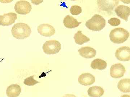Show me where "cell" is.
Masks as SVG:
<instances>
[{
  "label": "cell",
  "mask_w": 130,
  "mask_h": 97,
  "mask_svg": "<svg viewBox=\"0 0 130 97\" xmlns=\"http://www.w3.org/2000/svg\"><path fill=\"white\" fill-rule=\"evenodd\" d=\"M95 81V77L92 74L89 73L81 74L78 78V82L84 86L91 85L94 84Z\"/></svg>",
  "instance_id": "cell-10"
},
{
  "label": "cell",
  "mask_w": 130,
  "mask_h": 97,
  "mask_svg": "<svg viewBox=\"0 0 130 97\" xmlns=\"http://www.w3.org/2000/svg\"><path fill=\"white\" fill-rule=\"evenodd\" d=\"M43 2V1H31V2L33 4L36 5H38L40 3H42Z\"/></svg>",
  "instance_id": "cell-23"
},
{
  "label": "cell",
  "mask_w": 130,
  "mask_h": 97,
  "mask_svg": "<svg viewBox=\"0 0 130 97\" xmlns=\"http://www.w3.org/2000/svg\"><path fill=\"white\" fill-rule=\"evenodd\" d=\"M91 67L93 69L103 70L107 67V63L105 60L96 59L91 62Z\"/></svg>",
  "instance_id": "cell-18"
},
{
  "label": "cell",
  "mask_w": 130,
  "mask_h": 97,
  "mask_svg": "<svg viewBox=\"0 0 130 97\" xmlns=\"http://www.w3.org/2000/svg\"><path fill=\"white\" fill-rule=\"evenodd\" d=\"M14 9L18 14L26 15L29 13L32 7L29 2L26 1H20L14 5Z\"/></svg>",
  "instance_id": "cell-5"
},
{
  "label": "cell",
  "mask_w": 130,
  "mask_h": 97,
  "mask_svg": "<svg viewBox=\"0 0 130 97\" xmlns=\"http://www.w3.org/2000/svg\"><path fill=\"white\" fill-rule=\"evenodd\" d=\"M17 19V14L13 12L5 13L0 15V25L9 26L15 22Z\"/></svg>",
  "instance_id": "cell-8"
},
{
  "label": "cell",
  "mask_w": 130,
  "mask_h": 97,
  "mask_svg": "<svg viewBox=\"0 0 130 97\" xmlns=\"http://www.w3.org/2000/svg\"><path fill=\"white\" fill-rule=\"evenodd\" d=\"M129 36V32L123 28H118L111 31L109 35L110 40L115 44H121L128 39Z\"/></svg>",
  "instance_id": "cell-2"
},
{
  "label": "cell",
  "mask_w": 130,
  "mask_h": 97,
  "mask_svg": "<svg viewBox=\"0 0 130 97\" xmlns=\"http://www.w3.org/2000/svg\"><path fill=\"white\" fill-rule=\"evenodd\" d=\"M106 24L105 19L101 15L95 14L86 22L85 25L90 30L99 31L105 28Z\"/></svg>",
  "instance_id": "cell-3"
},
{
  "label": "cell",
  "mask_w": 130,
  "mask_h": 97,
  "mask_svg": "<svg viewBox=\"0 0 130 97\" xmlns=\"http://www.w3.org/2000/svg\"><path fill=\"white\" fill-rule=\"evenodd\" d=\"M110 76L114 79L123 77L125 74V67L121 63H117L112 65L110 69Z\"/></svg>",
  "instance_id": "cell-6"
},
{
  "label": "cell",
  "mask_w": 130,
  "mask_h": 97,
  "mask_svg": "<svg viewBox=\"0 0 130 97\" xmlns=\"http://www.w3.org/2000/svg\"><path fill=\"white\" fill-rule=\"evenodd\" d=\"M37 31L40 35L44 37H50L55 34V29L52 26L47 23L42 24L37 27Z\"/></svg>",
  "instance_id": "cell-9"
},
{
  "label": "cell",
  "mask_w": 130,
  "mask_h": 97,
  "mask_svg": "<svg viewBox=\"0 0 130 97\" xmlns=\"http://www.w3.org/2000/svg\"><path fill=\"white\" fill-rule=\"evenodd\" d=\"M81 23L76 19L70 15H67L63 20V23L66 28L68 29H73L77 27Z\"/></svg>",
  "instance_id": "cell-15"
},
{
  "label": "cell",
  "mask_w": 130,
  "mask_h": 97,
  "mask_svg": "<svg viewBox=\"0 0 130 97\" xmlns=\"http://www.w3.org/2000/svg\"><path fill=\"white\" fill-rule=\"evenodd\" d=\"M42 48L43 52L46 54H56L59 52L61 49V44L56 40H50L44 42Z\"/></svg>",
  "instance_id": "cell-4"
},
{
  "label": "cell",
  "mask_w": 130,
  "mask_h": 97,
  "mask_svg": "<svg viewBox=\"0 0 130 97\" xmlns=\"http://www.w3.org/2000/svg\"><path fill=\"white\" fill-rule=\"evenodd\" d=\"M78 52L80 56L87 59L94 58L96 54V51L95 49L89 46L81 47L78 50Z\"/></svg>",
  "instance_id": "cell-13"
},
{
  "label": "cell",
  "mask_w": 130,
  "mask_h": 97,
  "mask_svg": "<svg viewBox=\"0 0 130 97\" xmlns=\"http://www.w3.org/2000/svg\"><path fill=\"white\" fill-rule=\"evenodd\" d=\"M38 83H39V82L34 79V76L27 77L25 79L24 81V83L25 85L29 86L35 85Z\"/></svg>",
  "instance_id": "cell-20"
},
{
  "label": "cell",
  "mask_w": 130,
  "mask_h": 97,
  "mask_svg": "<svg viewBox=\"0 0 130 97\" xmlns=\"http://www.w3.org/2000/svg\"><path fill=\"white\" fill-rule=\"evenodd\" d=\"M115 12L117 16L126 21H128L130 14V8L127 6L120 5L115 8Z\"/></svg>",
  "instance_id": "cell-11"
},
{
  "label": "cell",
  "mask_w": 130,
  "mask_h": 97,
  "mask_svg": "<svg viewBox=\"0 0 130 97\" xmlns=\"http://www.w3.org/2000/svg\"><path fill=\"white\" fill-rule=\"evenodd\" d=\"M116 58L122 61H128L130 60V48L129 47L121 46L116 50L115 53Z\"/></svg>",
  "instance_id": "cell-7"
},
{
  "label": "cell",
  "mask_w": 130,
  "mask_h": 97,
  "mask_svg": "<svg viewBox=\"0 0 130 97\" xmlns=\"http://www.w3.org/2000/svg\"><path fill=\"white\" fill-rule=\"evenodd\" d=\"M31 32V29L27 24L19 22L13 26L11 33L13 36L19 40L24 39L29 37Z\"/></svg>",
  "instance_id": "cell-1"
},
{
  "label": "cell",
  "mask_w": 130,
  "mask_h": 97,
  "mask_svg": "<svg viewBox=\"0 0 130 97\" xmlns=\"http://www.w3.org/2000/svg\"><path fill=\"white\" fill-rule=\"evenodd\" d=\"M118 88L121 92H130V79H123L120 80L118 84Z\"/></svg>",
  "instance_id": "cell-17"
},
{
  "label": "cell",
  "mask_w": 130,
  "mask_h": 97,
  "mask_svg": "<svg viewBox=\"0 0 130 97\" xmlns=\"http://www.w3.org/2000/svg\"><path fill=\"white\" fill-rule=\"evenodd\" d=\"M21 91V87L18 84L10 85L6 90V93L8 97H18Z\"/></svg>",
  "instance_id": "cell-14"
},
{
  "label": "cell",
  "mask_w": 130,
  "mask_h": 97,
  "mask_svg": "<svg viewBox=\"0 0 130 97\" xmlns=\"http://www.w3.org/2000/svg\"><path fill=\"white\" fill-rule=\"evenodd\" d=\"M81 7L77 5H74L71 6L70 9V12L73 15H78L82 12Z\"/></svg>",
  "instance_id": "cell-21"
},
{
  "label": "cell",
  "mask_w": 130,
  "mask_h": 97,
  "mask_svg": "<svg viewBox=\"0 0 130 97\" xmlns=\"http://www.w3.org/2000/svg\"><path fill=\"white\" fill-rule=\"evenodd\" d=\"M105 91L100 86H94L89 88L88 90V95L90 97H101L104 95Z\"/></svg>",
  "instance_id": "cell-16"
},
{
  "label": "cell",
  "mask_w": 130,
  "mask_h": 97,
  "mask_svg": "<svg viewBox=\"0 0 130 97\" xmlns=\"http://www.w3.org/2000/svg\"><path fill=\"white\" fill-rule=\"evenodd\" d=\"M63 97H77L75 95L73 94H67L63 96Z\"/></svg>",
  "instance_id": "cell-24"
},
{
  "label": "cell",
  "mask_w": 130,
  "mask_h": 97,
  "mask_svg": "<svg viewBox=\"0 0 130 97\" xmlns=\"http://www.w3.org/2000/svg\"><path fill=\"white\" fill-rule=\"evenodd\" d=\"M98 5L100 8L105 11H110L119 3L118 1H98Z\"/></svg>",
  "instance_id": "cell-12"
},
{
  "label": "cell",
  "mask_w": 130,
  "mask_h": 97,
  "mask_svg": "<svg viewBox=\"0 0 130 97\" xmlns=\"http://www.w3.org/2000/svg\"><path fill=\"white\" fill-rule=\"evenodd\" d=\"M74 39L75 42L77 44L80 45H82L90 40V38L82 34L81 31H78L74 35Z\"/></svg>",
  "instance_id": "cell-19"
},
{
  "label": "cell",
  "mask_w": 130,
  "mask_h": 97,
  "mask_svg": "<svg viewBox=\"0 0 130 97\" xmlns=\"http://www.w3.org/2000/svg\"><path fill=\"white\" fill-rule=\"evenodd\" d=\"M120 97H130V96L128 95H122Z\"/></svg>",
  "instance_id": "cell-25"
},
{
  "label": "cell",
  "mask_w": 130,
  "mask_h": 97,
  "mask_svg": "<svg viewBox=\"0 0 130 97\" xmlns=\"http://www.w3.org/2000/svg\"><path fill=\"white\" fill-rule=\"evenodd\" d=\"M121 23L120 20L117 18H111L108 20V23L112 26H118Z\"/></svg>",
  "instance_id": "cell-22"
}]
</instances>
